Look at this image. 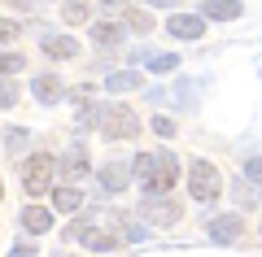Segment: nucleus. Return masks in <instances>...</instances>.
I'll return each mask as SVG.
<instances>
[{
    "mask_svg": "<svg viewBox=\"0 0 262 257\" xmlns=\"http://www.w3.org/2000/svg\"><path fill=\"white\" fill-rule=\"evenodd\" d=\"M53 170H57V161H53L48 153H35V157H27V161H22V188H27L31 196L48 192V188H53Z\"/></svg>",
    "mask_w": 262,
    "mask_h": 257,
    "instance_id": "obj_1",
    "label": "nucleus"
},
{
    "mask_svg": "<svg viewBox=\"0 0 262 257\" xmlns=\"http://www.w3.org/2000/svg\"><path fill=\"white\" fill-rule=\"evenodd\" d=\"M136 131H140V122H136V113H131L127 105L101 109V135L105 139H136Z\"/></svg>",
    "mask_w": 262,
    "mask_h": 257,
    "instance_id": "obj_2",
    "label": "nucleus"
},
{
    "mask_svg": "<svg viewBox=\"0 0 262 257\" xmlns=\"http://www.w3.org/2000/svg\"><path fill=\"white\" fill-rule=\"evenodd\" d=\"M188 192H192V201H214V196L223 192L219 170L210 161H192V170H188Z\"/></svg>",
    "mask_w": 262,
    "mask_h": 257,
    "instance_id": "obj_3",
    "label": "nucleus"
},
{
    "mask_svg": "<svg viewBox=\"0 0 262 257\" xmlns=\"http://www.w3.org/2000/svg\"><path fill=\"white\" fill-rule=\"evenodd\" d=\"M166 31L175 39H201V35H206V18H196V13H170Z\"/></svg>",
    "mask_w": 262,
    "mask_h": 257,
    "instance_id": "obj_4",
    "label": "nucleus"
},
{
    "mask_svg": "<svg viewBox=\"0 0 262 257\" xmlns=\"http://www.w3.org/2000/svg\"><path fill=\"white\" fill-rule=\"evenodd\" d=\"M144 218L158 222V227H175V222H179V205L166 201V196H162V201H153V196H149V201H144Z\"/></svg>",
    "mask_w": 262,
    "mask_h": 257,
    "instance_id": "obj_5",
    "label": "nucleus"
},
{
    "mask_svg": "<svg viewBox=\"0 0 262 257\" xmlns=\"http://www.w3.org/2000/svg\"><path fill=\"white\" fill-rule=\"evenodd\" d=\"M175 170H179L175 157H170V153H158V175L149 179V192H170V188H175V179H179Z\"/></svg>",
    "mask_w": 262,
    "mask_h": 257,
    "instance_id": "obj_6",
    "label": "nucleus"
},
{
    "mask_svg": "<svg viewBox=\"0 0 262 257\" xmlns=\"http://www.w3.org/2000/svg\"><path fill=\"white\" fill-rule=\"evenodd\" d=\"M22 227H27L31 236L53 231V209H44V205H27V209H22Z\"/></svg>",
    "mask_w": 262,
    "mask_h": 257,
    "instance_id": "obj_7",
    "label": "nucleus"
},
{
    "mask_svg": "<svg viewBox=\"0 0 262 257\" xmlns=\"http://www.w3.org/2000/svg\"><path fill=\"white\" fill-rule=\"evenodd\" d=\"M44 57H57V61H66V57H79V44L70 35H44Z\"/></svg>",
    "mask_w": 262,
    "mask_h": 257,
    "instance_id": "obj_8",
    "label": "nucleus"
},
{
    "mask_svg": "<svg viewBox=\"0 0 262 257\" xmlns=\"http://www.w3.org/2000/svg\"><path fill=\"white\" fill-rule=\"evenodd\" d=\"M201 18H219V22H232V18H241V0H206V9H201Z\"/></svg>",
    "mask_w": 262,
    "mask_h": 257,
    "instance_id": "obj_9",
    "label": "nucleus"
},
{
    "mask_svg": "<svg viewBox=\"0 0 262 257\" xmlns=\"http://www.w3.org/2000/svg\"><path fill=\"white\" fill-rule=\"evenodd\" d=\"M66 175H70V179H83L88 175V148L83 144H75V148H70V153H66Z\"/></svg>",
    "mask_w": 262,
    "mask_h": 257,
    "instance_id": "obj_10",
    "label": "nucleus"
},
{
    "mask_svg": "<svg viewBox=\"0 0 262 257\" xmlns=\"http://www.w3.org/2000/svg\"><path fill=\"white\" fill-rule=\"evenodd\" d=\"M236 236H241V218H214L210 222V240H219V244H227Z\"/></svg>",
    "mask_w": 262,
    "mask_h": 257,
    "instance_id": "obj_11",
    "label": "nucleus"
},
{
    "mask_svg": "<svg viewBox=\"0 0 262 257\" xmlns=\"http://www.w3.org/2000/svg\"><path fill=\"white\" fill-rule=\"evenodd\" d=\"M101 188L105 192H122V188H127V166H118V161L105 166L101 170Z\"/></svg>",
    "mask_w": 262,
    "mask_h": 257,
    "instance_id": "obj_12",
    "label": "nucleus"
},
{
    "mask_svg": "<svg viewBox=\"0 0 262 257\" xmlns=\"http://www.w3.org/2000/svg\"><path fill=\"white\" fill-rule=\"evenodd\" d=\"M61 18L70 22V27H83V22L92 18V5H88V0H70V5H61Z\"/></svg>",
    "mask_w": 262,
    "mask_h": 257,
    "instance_id": "obj_13",
    "label": "nucleus"
},
{
    "mask_svg": "<svg viewBox=\"0 0 262 257\" xmlns=\"http://www.w3.org/2000/svg\"><path fill=\"white\" fill-rule=\"evenodd\" d=\"M83 205V192L79 188H57L53 192V209H79Z\"/></svg>",
    "mask_w": 262,
    "mask_h": 257,
    "instance_id": "obj_14",
    "label": "nucleus"
},
{
    "mask_svg": "<svg viewBox=\"0 0 262 257\" xmlns=\"http://www.w3.org/2000/svg\"><path fill=\"white\" fill-rule=\"evenodd\" d=\"M35 96H39L44 105H53L57 96H61V83H57L53 74H39V79H35Z\"/></svg>",
    "mask_w": 262,
    "mask_h": 257,
    "instance_id": "obj_15",
    "label": "nucleus"
},
{
    "mask_svg": "<svg viewBox=\"0 0 262 257\" xmlns=\"http://www.w3.org/2000/svg\"><path fill=\"white\" fill-rule=\"evenodd\" d=\"M131 175H140L144 183H149V179L158 175V153H140L136 161H131Z\"/></svg>",
    "mask_w": 262,
    "mask_h": 257,
    "instance_id": "obj_16",
    "label": "nucleus"
},
{
    "mask_svg": "<svg viewBox=\"0 0 262 257\" xmlns=\"http://www.w3.org/2000/svg\"><path fill=\"white\" fill-rule=\"evenodd\" d=\"M92 39L101 48H114L118 44V27H114V22H101V27H92Z\"/></svg>",
    "mask_w": 262,
    "mask_h": 257,
    "instance_id": "obj_17",
    "label": "nucleus"
},
{
    "mask_svg": "<svg viewBox=\"0 0 262 257\" xmlns=\"http://www.w3.org/2000/svg\"><path fill=\"white\" fill-rule=\"evenodd\" d=\"M88 248H92V253H105V248H114V236H105V231H88Z\"/></svg>",
    "mask_w": 262,
    "mask_h": 257,
    "instance_id": "obj_18",
    "label": "nucleus"
},
{
    "mask_svg": "<svg viewBox=\"0 0 262 257\" xmlns=\"http://www.w3.org/2000/svg\"><path fill=\"white\" fill-rule=\"evenodd\" d=\"M13 70H22V57H18V53H0V79L13 74Z\"/></svg>",
    "mask_w": 262,
    "mask_h": 257,
    "instance_id": "obj_19",
    "label": "nucleus"
},
{
    "mask_svg": "<svg viewBox=\"0 0 262 257\" xmlns=\"http://www.w3.org/2000/svg\"><path fill=\"white\" fill-rule=\"evenodd\" d=\"M110 87H114V92H122V87H140V74H114Z\"/></svg>",
    "mask_w": 262,
    "mask_h": 257,
    "instance_id": "obj_20",
    "label": "nucleus"
},
{
    "mask_svg": "<svg viewBox=\"0 0 262 257\" xmlns=\"http://www.w3.org/2000/svg\"><path fill=\"white\" fill-rule=\"evenodd\" d=\"M22 31H18V22L13 18H0V44H9V39H18Z\"/></svg>",
    "mask_w": 262,
    "mask_h": 257,
    "instance_id": "obj_21",
    "label": "nucleus"
},
{
    "mask_svg": "<svg viewBox=\"0 0 262 257\" xmlns=\"http://www.w3.org/2000/svg\"><path fill=\"white\" fill-rule=\"evenodd\" d=\"M18 101V83H0V109H9Z\"/></svg>",
    "mask_w": 262,
    "mask_h": 257,
    "instance_id": "obj_22",
    "label": "nucleus"
},
{
    "mask_svg": "<svg viewBox=\"0 0 262 257\" xmlns=\"http://www.w3.org/2000/svg\"><path fill=\"white\" fill-rule=\"evenodd\" d=\"M245 179H249V183H258V188H262V157H253V161L245 166Z\"/></svg>",
    "mask_w": 262,
    "mask_h": 257,
    "instance_id": "obj_23",
    "label": "nucleus"
},
{
    "mask_svg": "<svg viewBox=\"0 0 262 257\" xmlns=\"http://www.w3.org/2000/svg\"><path fill=\"white\" fill-rule=\"evenodd\" d=\"M175 57H153V61H149V70H175Z\"/></svg>",
    "mask_w": 262,
    "mask_h": 257,
    "instance_id": "obj_24",
    "label": "nucleus"
},
{
    "mask_svg": "<svg viewBox=\"0 0 262 257\" xmlns=\"http://www.w3.org/2000/svg\"><path fill=\"white\" fill-rule=\"evenodd\" d=\"M127 22H131V27H136V31H149V27H153V22L144 18V13H127Z\"/></svg>",
    "mask_w": 262,
    "mask_h": 257,
    "instance_id": "obj_25",
    "label": "nucleus"
},
{
    "mask_svg": "<svg viewBox=\"0 0 262 257\" xmlns=\"http://www.w3.org/2000/svg\"><path fill=\"white\" fill-rule=\"evenodd\" d=\"M153 131H158V135H170V131H175V122H170V118H153Z\"/></svg>",
    "mask_w": 262,
    "mask_h": 257,
    "instance_id": "obj_26",
    "label": "nucleus"
},
{
    "mask_svg": "<svg viewBox=\"0 0 262 257\" xmlns=\"http://www.w3.org/2000/svg\"><path fill=\"white\" fill-rule=\"evenodd\" d=\"M153 5H170V0H153Z\"/></svg>",
    "mask_w": 262,
    "mask_h": 257,
    "instance_id": "obj_27",
    "label": "nucleus"
},
{
    "mask_svg": "<svg viewBox=\"0 0 262 257\" xmlns=\"http://www.w3.org/2000/svg\"><path fill=\"white\" fill-rule=\"evenodd\" d=\"M0 192H5V188H0Z\"/></svg>",
    "mask_w": 262,
    "mask_h": 257,
    "instance_id": "obj_28",
    "label": "nucleus"
}]
</instances>
